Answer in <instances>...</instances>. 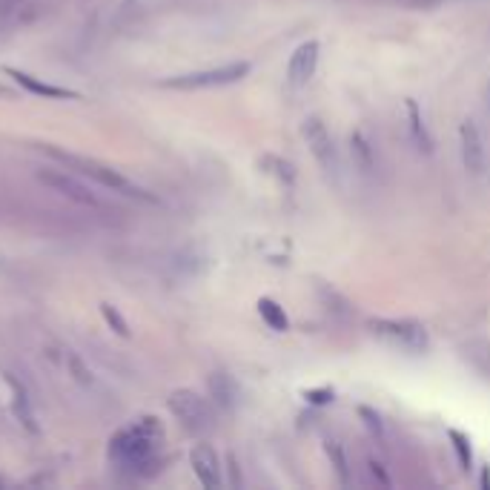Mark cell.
I'll return each instance as SVG.
<instances>
[{
  "label": "cell",
  "instance_id": "obj_16",
  "mask_svg": "<svg viewBox=\"0 0 490 490\" xmlns=\"http://www.w3.org/2000/svg\"><path fill=\"white\" fill-rule=\"evenodd\" d=\"M258 312H261V319H264V324L270 327V330H275V332H287L290 330V319H287V312H284V307L278 304V302H273V299H258Z\"/></svg>",
  "mask_w": 490,
  "mask_h": 490
},
{
  "label": "cell",
  "instance_id": "obj_6",
  "mask_svg": "<svg viewBox=\"0 0 490 490\" xmlns=\"http://www.w3.org/2000/svg\"><path fill=\"white\" fill-rule=\"evenodd\" d=\"M367 327H370L373 336L384 339L399 350H405V353H425L430 347L428 330L410 319H370Z\"/></svg>",
  "mask_w": 490,
  "mask_h": 490
},
{
  "label": "cell",
  "instance_id": "obj_23",
  "mask_svg": "<svg viewBox=\"0 0 490 490\" xmlns=\"http://www.w3.org/2000/svg\"><path fill=\"white\" fill-rule=\"evenodd\" d=\"M367 467H370V474H373V476H376V479H379V482H381L384 487H388V485H390V476H388V474H384V470H381V465H379L376 459H370V462H367Z\"/></svg>",
  "mask_w": 490,
  "mask_h": 490
},
{
  "label": "cell",
  "instance_id": "obj_2",
  "mask_svg": "<svg viewBox=\"0 0 490 490\" xmlns=\"http://www.w3.org/2000/svg\"><path fill=\"white\" fill-rule=\"evenodd\" d=\"M161 439V428L155 418H141L138 425L120 430L115 439H112V447H110V456L124 465L130 470H138V467H147L152 459H155V442Z\"/></svg>",
  "mask_w": 490,
  "mask_h": 490
},
{
  "label": "cell",
  "instance_id": "obj_24",
  "mask_svg": "<svg viewBox=\"0 0 490 490\" xmlns=\"http://www.w3.org/2000/svg\"><path fill=\"white\" fill-rule=\"evenodd\" d=\"M413 6H425V9H436V6H442V4H453V0H410Z\"/></svg>",
  "mask_w": 490,
  "mask_h": 490
},
{
  "label": "cell",
  "instance_id": "obj_13",
  "mask_svg": "<svg viewBox=\"0 0 490 490\" xmlns=\"http://www.w3.org/2000/svg\"><path fill=\"white\" fill-rule=\"evenodd\" d=\"M4 381L9 384L12 390V410H14V418L21 422L29 433H38V425H34V413H32V405H29V393L24 388V381H17L12 373H4Z\"/></svg>",
  "mask_w": 490,
  "mask_h": 490
},
{
  "label": "cell",
  "instance_id": "obj_25",
  "mask_svg": "<svg viewBox=\"0 0 490 490\" xmlns=\"http://www.w3.org/2000/svg\"><path fill=\"white\" fill-rule=\"evenodd\" d=\"M482 487H485V490H490V465H485V467H482Z\"/></svg>",
  "mask_w": 490,
  "mask_h": 490
},
{
  "label": "cell",
  "instance_id": "obj_29",
  "mask_svg": "<svg viewBox=\"0 0 490 490\" xmlns=\"http://www.w3.org/2000/svg\"><path fill=\"white\" fill-rule=\"evenodd\" d=\"M0 485H4V479H0Z\"/></svg>",
  "mask_w": 490,
  "mask_h": 490
},
{
  "label": "cell",
  "instance_id": "obj_14",
  "mask_svg": "<svg viewBox=\"0 0 490 490\" xmlns=\"http://www.w3.org/2000/svg\"><path fill=\"white\" fill-rule=\"evenodd\" d=\"M209 396H213V401L221 410H233L238 401V388H235L233 376H226V373L209 376Z\"/></svg>",
  "mask_w": 490,
  "mask_h": 490
},
{
  "label": "cell",
  "instance_id": "obj_11",
  "mask_svg": "<svg viewBox=\"0 0 490 490\" xmlns=\"http://www.w3.org/2000/svg\"><path fill=\"white\" fill-rule=\"evenodd\" d=\"M189 465H192V470H196V476L204 487H221V465H218L216 450L207 442H201L189 450Z\"/></svg>",
  "mask_w": 490,
  "mask_h": 490
},
{
  "label": "cell",
  "instance_id": "obj_28",
  "mask_svg": "<svg viewBox=\"0 0 490 490\" xmlns=\"http://www.w3.org/2000/svg\"><path fill=\"white\" fill-rule=\"evenodd\" d=\"M485 98H487V107H490V83H487V90H485Z\"/></svg>",
  "mask_w": 490,
  "mask_h": 490
},
{
  "label": "cell",
  "instance_id": "obj_7",
  "mask_svg": "<svg viewBox=\"0 0 490 490\" xmlns=\"http://www.w3.org/2000/svg\"><path fill=\"white\" fill-rule=\"evenodd\" d=\"M38 181L43 187H49L52 192H58V196H63L66 201H72L78 207H90V209H101V198L95 196V192L86 187L78 175L72 169H38Z\"/></svg>",
  "mask_w": 490,
  "mask_h": 490
},
{
  "label": "cell",
  "instance_id": "obj_4",
  "mask_svg": "<svg viewBox=\"0 0 490 490\" xmlns=\"http://www.w3.org/2000/svg\"><path fill=\"white\" fill-rule=\"evenodd\" d=\"M302 138L307 141L312 159L319 161V167L324 169L327 178H330L332 184H339V178H341V159H339L336 141H332L327 124H324L319 115H307V118L302 120Z\"/></svg>",
  "mask_w": 490,
  "mask_h": 490
},
{
  "label": "cell",
  "instance_id": "obj_21",
  "mask_svg": "<svg viewBox=\"0 0 490 490\" xmlns=\"http://www.w3.org/2000/svg\"><path fill=\"white\" fill-rule=\"evenodd\" d=\"M69 367H72V376L81 381V384H86V388H90V384H95V376H92V370L90 367H86L75 353H69Z\"/></svg>",
  "mask_w": 490,
  "mask_h": 490
},
{
  "label": "cell",
  "instance_id": "obj_10",
  "mask_svg": "<svg viewBox=\"0 0 490 490\" xmlns=\"http://www.w3.org/2000/svg\"><path fill=\"white\" fill-rule=\"evenodd\" d=\"M4 72H6L17 86H21L24 92H29V95L49 98V101H78V98H81V92H75V90H66V86H52V83H46V81L32 78L29 72H21V69L6 66Z\"/></svg>",
  "mask_w": 490,
  "mask_h": 490
},
{
  "label": "cell",
  "instance_id": "obj_22",
  "mask_svg": "<svg viewBox=\"0 0 490 490\" xmlns=\"http://www.w3.org/2000/svg\"><path fill=\"white\" fill-rule=\"evenodd\" d=\"M304 396H307V401H312V405H330V401H332V390L330 388H324V390H307Z\"/></svg>",
  "mask_w": 490,
  "mask_h": 490
},
{
  "label": "cell",
  "instance_id": "obj_3",
  "mask_svg": "<svg viewBox=\"0 0 490 490\" xmlns=\"http://www.w3.org/2000/svg\"><path fill=\"white\" fill-rule=\"evenodd\" d=\"M250 63L247 61H235V63H224L216 69H204V72H189V75H175L161 81L164 90H181V92H192V90H213V86H230L238 83L250 75Z\"/></svg>",
  "mask_w": 490,
  "mask_h": 490
},
{
  "label": "cell",
  "instance_id": "obj_27",
  "mask_svg": "<svg viewBox=\"0 0 490 490\" xmlns=\"http://www.w3.org/2000/svg\"><path fill=\"white\" fill-rule=\"evenodd\" d=\"M0 95H4V98H9V95H12V92H9V90H6V86H0Z\"/></svg>",
  "mask_w": 490,
  "mask_h": 490
},
{
  "label": "cell",
  "instance_id": "obj_20",
  "mask_svg": "<svg viewBox=\"0 0 490 490\" xmlns=\"http://www.w3.org/2000/svg\"><path fill=\"white\" fill-rule=\"evenodd\" d=\"M359 416L364 418L367 430H370L376 439H384V422H381V416L373 408H359Z\"/></svg>",
  "mask_w": 490,
  "mask_h": 490
},
{
  "label": "cell",
  "instance_id": "obj_17",
  "mask_svg": "<svg viewBox=\"0 0 490 490\" xmlns=\"http://www.w3.org/2000/svg\"><path fill=\"white\" fill-rule=\"evenodd\" d=\"M447 439H450L453 453H456L459 467L465 470V474H470V470H474V447H470V439H467L462 430H456V428L447 430Z\"/></svg>",
  "mask_w": 490,
  "mask_h": 490
},
{
  "label": "cell",
  "instance_id": "obj_8",
  "mask_svg": "<svg viewBox=\"0 0 490 490\" xmlns=\"http://www.w3.org/2000/svg\"><path fill=\"white\" fill-rule=\"evenodd\" d=\"M459 144H462V164L470 175H482L485 172V141H482V132L476 127L474 118H465L459 124Z\"/></svg>",
  "mask_w": 490,
  "mask_h": 490
},
{
  "label": "cell",
  "instance_id": "obj_15",
  "mask_svg": "<svg viewBox=\"0 0 490 490\" xmlns=\"http://www.w3.org/2000/svg\"><path fill=\"white\" fill-rule=\"evenodd\" d=\"M350 149H353V159H356L359 169L364 175H373V169H376V152H373L370 138L364 135V130L350 132Z\"/></svg>",
  "mask_w": 490,
  "mask_h": 490
},
{
  "label": "cell",
  "instance_id": "obj_12",
  "mask_svg": "<svg viewBox=\"0 0 490 490\" xmlns=\"http://www.w3.org/2000/svg\"><path fill=\"white\" fill-rule=\"evenodd\" d=\"M405 110H408V130H410V138L418 152L430 155L433 152V135L425 124V115H422V107H418L416 98H408L405 101Z\"/></svg>",
  "mask_w": 490,
  "mask_h": 490
},
{
  "label": "cell",
  "instance_id": "obj_18",
  "mask_svg": "<svg viewBox=\"0 0 490 490\" xmlns=\"http://www.w3.org/2000/svg\"><path fill=\"white\" fill-rule=\"evenodd\" d=\"M324 453H327V459H330V465H332V470H336L339 482L347 485V482H350V470H347V456H344L341 445H339L336 439H327V442H324Z\"/></svg>",
  "mask_w": 490,
  "mask_h": 490
},
{
  "label": "cell",
  "instance_id": "obj_5",
  "mask_svg": "<svg viewBox=\"0 0 490 490\" xmlns=\"http://www.w3.org/2000/svg\"><path fill=\"white\" fill-rule=\"evenodd\" d=\"M167 405H169V413L181 422V428L192 436H204L216 428L213 408H209V401L198 396L196 390H175Z\"/></svg>",
  "mask_w": 490,
  "mask_h": 490
},
{
  "label": "cell",
  "instance_id": "obj_9",
  "mask_svg": "<svg viewBox=\"0 0 490 490\" xmlns=\"http://www.w3.org/2000/svg\"><path fill=\"white\" fill-rule=\"evenodd\" d=\"M319 55H322L319 41H307V43H302V46L290 55L287 78H290V83L295 86V90H299V86H307L310 78L316 75V69H319Z\"/></svg>",
  "mask_w": 490,
  "mask_h": 490
},
{
  "label": "cell",
  "instance_id": "obj_19",
  "mask_svg": "<svg viewBox=\"0 0 490 490\" xmlns=\"http://www.w3.org/2000/svg\"><path fill=\"white\" fill-rule=\"evenodd\" d=\"M101 316H103V322H107V324L118 332L120 339H127V336H130V324H127V319L118 312V307H112V304L103 302V304H101Z\"/></svg>",
  "mask_w": 490,
  "mask_h": 490
},
{
  "label": "cell",
  "instance_id": "obj_26",
  "mask_svg": "<svg viewBox=\"0 0 490 490\" xmlns=\"http://www.w3.org/2000/svg\"><path fill=\"white\" fill-rule=\"evenodd\" d=\"M12 6H14V0H0V17L9 14V12H12Z\"/></svg>",
  "mask_w": 490,
  "mask_h": 490
},
{
  "label": "cell",
  "instance_id": "obj_1",
  "mask_svg": "<svg viewBox=\"0 0 490 490\" xmlns=\"http://www.w3.org/2000/svg\"><path fill=\"white\" fill-rule=\"evenodd\" d=\"M43 152L49 155V159H55L58 164H63L66 169L78 172L81 178H92L95 184L107 187L112 192H118V196H127V198H135V201H144V204H159V198L149 196V192L144 187H138L135 181H130L127 175H120L118 169L101 164L95 159H86V155H75V152H63L58 147H43Z\"/></svg>",
  "mask_w": 490,
  "mask_h": 490
}]
</instances>
